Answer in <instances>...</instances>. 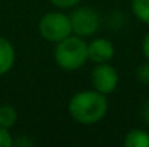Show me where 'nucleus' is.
I'll use <instances>...</instances> for the list:
<instances>
[{"mask_svg": "<svg viewBox=\"0 0 149 147\" xmlns=\"http://www.w3.org/2000/svg\"><path fill=\"white\" fill-rule=\"evenodd\" d=\"M48 1L54 7L64 10V9H72V7L78 6L81 0H48Z\"/></svg>", "mask_w": 149, "mask_h": 147, "instance_id": "f8f14e48", "label": "nucleus"}, {"mask_svg": "<svg viewBox=\"0 0 149 147\" xmlns=\"http://www.w3.org/2000/svg\"><path fill=\"white\" fill-rule=\"evenodd\" d=\"M67 110L70 117L81 126L97 124L107 114V95L96 90L78 91L70 98Z\"/></svg>", "mask_w": 149, "mask_h": 147, "instance_id": "f257e3e1", "label": "nucleus"}, {"mask_svg": "<svg viewBox=\"0 0 149 147\" xmlns=\"http://www.w3.org/2000/svg\"><path fill=\"white\" fill-rule=\"evenodd\" d=\"M130 10L141 23L149 26V0H132Z\"/></svg>", "mask_w": 149, "mask_h": 147, "instance_id": "1a4fd4ad", "label": "nucleus"}, {"mask_svg": "<svg viewBox=\"0 0 149 147\" xmlns=\"http://www.w3.org/2000/svg\"><path fill=\"white\" fill-rule=\"evenodd\" d=\"M141 115H142V120L149 126V99H146L142 105V110H141Z\"/></svg>", "mask_w": 149, "mask_h": 147, "instance_id": "dca6fc26", "label": "nucleus"}, {"mask_svg": "<svg viewBox=\"0 0 149 147\" xmlns=\"http://www.w3.org/2000/svg\"><path fill=\"white\" fill-rule=\"evenodd\" d=\"M123 144L126 147H149V131L143 128H132L125 134Z\"/></svg>", "mask_w": 149, "mask_h": 147, "instance_id": "6e6552de", "label": "nucleus"}, {"mask_svg": "<svg viewBox=\"0 0 149 147\" xmlns=\"http://www.w3.org/2000/svg\"><path fill=\"white\" fill-rule=\"evenodd\" d=\"M90 82L93 90L99 91L104 95L113 94L119 85V74L114 66L109 62L104 63H94L90 72Z\"/></svg>", "mask_w": 149, "mask_h": 147, "instance_id": "39448f33", "label": "nucleus"}, {"mask_svg": "<svg viewBox=\"0 0 149 147\" xmlns=\"http://www.w3.org/2000/svg\"><path fill=\"white\" fill-rule=\"evenodd\" d=\"M141 49H142V55H143L145 61L149 62V32L142 39V46H141Z\"/></svg>", "mask_w": 149, "mask_h": 147, "instance_id": "4468645a", "label": "nucleus"}, {"mask_svg": "<svg viewBox=\"0 0 149 147\" xmlns=\"http://www.w3.org/2000/svg\"><path fill=\"white\" fill-rule=\"evenodd\" d=\"M88 61L93 63H104L110 62L114 58V45L107 38H96L91 42H87Z\"/></svg>", "mask_w": 149, "mask_h": 147, "instance_id": "423d86ee", "label": "nucleus"}, {"mask_svg": "<svg viewBox=\"0 0 149 147\" xmlns=\"http://www.w3.org/2000/svg\"><path fill=\"white\" fill-rule=\"evenodd\" d=\"M54 61L62 71L67 72L81 69L88 61L86 39L77 35H70L65 39L55 43Z\"/></svg>", "mask_w": 149, "mask_h": 147, "instance_id": "f03ea898", "label": "nucleus"}, {"mask_svg": "<svg viewBox=\"0 0 149 147\" xmlns=\"http://www.w3.org/2000/svg\"><path fill=\"white\" fill-rule=\"evenodd\" d=\"M33 144V141L29 139V137H26V136H22L19 140H15L13 139V146H20V147H29Z\"/></svg>", "mask_w": 149, "mask_h": 147, "instance_id": "2eb2a0df", "label": "nucleus"}, {"mask_svg": "<svg viewBox=\"0 0 149 147\" xmlns=\"http://www.w3.org/2000/svg\"><path fill=\"white\" fill-rule=\"evenodd\" d=\"M70 16L72 35H77L80 38H90L94 36L100 29L101 17L99 12L94 7L90 6H75L72 7V12Z\"/></svg>", "mask_w": 149, "mask_h": 147, "instance_id": "20e7f679", "label": "nucleus"}, {"mask_svg": "<svg viewBox=\"0 0 149 147\" xmlns=\"http://www.w3.org/2000/svg\"><path fill=\"white\" fill-rule=\"evenodd\" d=\"M13 146V137L9 131V128L0 127V147H12Z\"/></svg>", "mask_w": 149, "mask_h": 147, "instance_id": "ddd939ff", "label": "nucleus"}, {"mask_svg": "<svg viewBox=\"0 0 149 147\" xmlns=\"http://www.w3.org/2000/svg\"><path fill=\"white\" fill-rule=\"evenodd\" d=\"M135 77H136V79H138L141 84L149 85V62L148 61L142 62V63L136 68V71H135Z\"/></svg>", "mask_w": 149, "mask_h": 147, "instance_id": "9b49d317", "label": "nucleus"}, {"mask_svg": "<svg viewBox=\"0 0 149 147\" xmlns=\"http://www.w3.org/2000/svg\"><path fill=\"white\" fill-rule=\"evenodd\" d=\"M17 123V111L15 107L4 104L0 105V127L4 128H12L15 127V124Z\"/></svg>", "mask_w": 149, "mask_h": 147, "instance_id": "9d476101", "label": "nucleus"}, {"mask_svg": "<svg viewBox=\"0 0 149 147\" xmlns=\"http://www.w3.org/2000/svg\"><path fill=\"white\" fill-rule=\"evenodd\" d=\"M15 61H16V50L13 45L6 38L0 36V77H3L13 68Z\"/></svg>", "mask_w": 149, "mask_h": 147, "instance_id": "0eeeda50", "label": "nucleus"}, {"mask_svg": "<svg viewBox=\"0 0 149 147\" xmlns=\"http://www.w3.org/2000/svg\"><path fill=\"white\" fill-rule=\"evenodd\" d=\"M38 32L42 39L51 43H58L67 36L72 35L70 16L61 10L45 13L38 22Z\"/></svg>", "mask_w": 149, "mask_h": 147, "instance_id": "7ed1b4c3", "label": "nucleus"}]
</instances>
